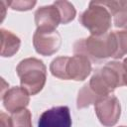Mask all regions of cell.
<instances>
[{
  "label": "cell",
  "mask_w": 127,
  "mask_h": 127,
  "mask_svg": "<svg viewBox=\"0 0 127 127\" xmlns=\"http://www.w3.org/2000/svg\"><path fill=\"white\" fill-rule=\"evenodd\" d=\"M117 51V43L113 31L100 36L90 35L77 40L73 45L74 55H83L90 62L100 63L108 58H113Z\"/></svg>",
  "instance_id": "6da1fadb"
},
{
  "label": "cell",
  "mask_w": 127,
  "mask_h": 127,
  "mask_svg": "<svg viewBox=\"0 0 127 127\" xmlns=\"http://www.w3.org/2000/svg\"><path fill=\"white\" fill-rule=\"evenodd\" d=\"M87 84L99 98L111 94L117 87L124 85L122 63L118 61L106 63L94 71Z\"/></svg>",
  "instance_id": "7a4b0ae2"
},
{
  "label": "cell",
  "mask_w": 127,
  "mask_h": 127,
  "mask_svg": "<svg viewBox=\"0 0 127 127\" xmlns=\"http://www.w3.org/2000/svg\"><path fill=\"white\" fill-rule=\"evenodd\" d=\"M16 71L21 86L30 95H36L45 86L47 67L41 60L36 58L24 59L18 64Z\"/></svg>",
  "instance_id": "3957f363"
},
{
  "label": "cell",
  "mask_w": 127,
  "mask_h": 127,
  "mask_svg": "<svg viewBox=\"0 0 127 127\" xmlns=\"http://www.w3.org/2000/svg\"><path fill=\"white\" fill-rule=\"evenodd\" d=\"M79 23L93 36H100L109 32L112 16L102 1H91L88 8L79 16Z\"/></svg>",
  "instance_id": "277c9868"
},
{
  "label": "cell",
  "mask_w": 127,
  "mask_h": 127,
  "mask_svg": "<svg viewBox=\"0 0 127 127\" xmlns=\"http://www.w3.org/2000/svg\"><path fill=\"white\" fill-rule=\"evenodd\" d=\"M94 109L99 122L106 127L114 126L121 114V105L118 98L112 94L100 98L94 104Z\"/></svg>",
  "instance_id": "5b68a950"
},
{
  "label": "cell",
  "mask_w": 127,
  "mask_h": 127,
  "mask_svg": "<svg viewBox=\"0 0 127 127\" xmlns=\"http://www.w3.org/2000/svg\"><path fill=\"white\" fill-rule=\"evenodd\" d=\"M62 45V37L57 30L36 29L33 35V46L36 52L48 57L56 54Z\"/></svg>",
  "instance_id": "8992f818"
},
{
  "label": "cell",
  "mask_w": 127,
  "mask_h": 127,
  "mask_svg": "<svg viewBox=\"0 0 127 127\" xmlns=\"http://www.w3.org/2000/svg\"><path fill=\"white\" fill-rule=\"evenodd\" d=\"M38 127H71L67 106H56L44 111L38 120Z\"/></svg>",
  "instance_id": "52a82bcc"
},
{
  "label": "cell",
  "mask_w": 127,
  "mask_h": 127,
  "mask_svg": "<svg viewBox=\"0 0 127 127\" xmlns=\"http://www.w3.org/2000/svg\"><path fill=\"white\" fill-rule=\"evenodd\" d=\"M5 109L11 113H17L26 109L30 102V94L22 86H14L9 88L1 97Z\"/></svg>",
  "instance_id": "ba28073f"
},
{
  "label": "cell",
  "mask_w": 127,
  "mask_h": 127,
  "mask_svg": "<svg viewBox=\"0 0 127 127\" xmlns=\"http://www.w3.org/2000/svg\"><path fill=\"white\" fill-rule=\"evenodd\" d=\"M35 23L37 29L56 30L62 24V18L59 9L55 4L42 6L35 12Z\"/></svg>",
  "instance_id": "9c48e42d"
},
{
  "label": "cell",
  "mask_w": 127,
  "mask_h": 127,
  "mask_svg": "<svg viewBox=\"0 0 127 127\" xmlns=\"http://www.w3.org/2000/svg\"><path fill=\"white\" fill-rule=\"evenodd\" d=\"M91 72V62L83 55H73L68 58L66 64L67 79L84 80Z\"/></svg>",
  "instance_id": "30bf717a"
},
{
  "label": "cell",
  "mask_w": 127,
  "mask_h": 127,
  "mask_svg": "<svg viewBox=\"0 0 127 127\" xmlns=\"http://www.w3.org/2000/svg\"><path fill=\"white\" fill-rule=\"evenodd\" d=\"M109 10L116 28H127V1H102Z\"/></svg>",
  "instance_id": "8fae6325"
},
{
  "label": "cell",
  "mask_w": 127,
  "mask_h": 127,
  "mask_svg": "<svg viewBox=\"0 0 127 127\" xmlns=\"http://www.w3.org/2000/svg\"><path fill=\"white\" fill-rule=\"evenodd\" d=\"M1 57L10 58L13 57L20 49L21 41L18 36H16L11 31L1 29Z\"/></svg>",
  "instance_id": "7c38bea8"
},
{
  "label": "cell",
  "mask_w": 127,
  "mask_h": 127,
  "mask_svg": "<svg viewBox=\"0 0 127 127\" xmlns=\"http://www.w3.org/2000/svg\"><path fill=\"white\" fill-rule=\"evenodd\" d=\"M53 4H55L60 11L61 18H62V24H67L74 19L76 11L74 9V6L70 2H68V1H55Z\"/></svg>",
  "instance_id": "4fadbf2b"
},
{
  "label": "cell",
  "mask_w": 127,
  "mask_h": 127,
  "mask_svg": "<svg viewBox=\"0 0 127 127\" xmlns=\"http://www.w3.org/2000/svg\"><path fill=\"white\" fill-rule=\"evenodd\" d=\"M69 57H58L50 64V70L52 74L58 78L67 80L66 75V64Z\"/></svg>",
  "instance_id": "5bb4252c"
},
{
  "label": "cell",
  "mask_w": 127,
  "mask_h": 127,
  "mask_svg": "<svg viewBox=\"0 0 127 127\" xmlns=\"http://www.w3.org/2000/svg\"><path fill=\"white\" fill-rule=\"evenodd\" d=\"M113 33L117 43V51L113 59L117 60L127 55V28L118 31H113Z\"/></svg>",
  "instance_id": "9a60e30c"
},
{
  "label": "cell",
  "mask_w": 127,
  "mask_h": 127,
  "mask_svg": "<svg viewBox=\"0 0 127 127\" xmlns=\"http://www.w3.org/2000/svg\"><path fill=\"white\" fill-rule=\"evenodd\" d=\"M12 120L13 127H33L32 115L30 110H28L27 108L12 114Z\"/></svg>",
  "instance_id": "2e32d148"
},
{
  "label": "cell",
  "mask_w": 127,
  "mask_h": 127,
  "mask_svg": "<svg viewBox=\"0 0 127 127\" xmlns=\"http://www.w3.org/2000/svg\"><path fill=\"white\" fill-rule=\"evenodd\" d=\"M8 7L12 10L16 11H28L31 10L36 4V1H28V0H16V1H7Z\"/></svg>",
  "instance_id": "e0dca14e"
},
{
  "label": "cell",
  "mask_w": 127,
  "mask_h": 127,
  "mask_svg": "<svg viewBox=\"0 0 127 127\" xmlns=\"http://www.w3.org/2000/svg\"><path fill=\"white\" fill-rule=\"evenodd\" d=\"M0 122H1V127H13L12 117H10L4 112L0 113Z\"/></svg>",
  "instance_id": "ac0fdd59"
},
{
  "label": "cell",
  "mask_w": 127,
  "mask_h": 127,
  "mask_svg": "<svg viewBox=\"0 0 127 127\" xmlns=\"http://www.w3.org/2000/svg\"><path fill=\"white\" fill-rule=\"evenodd\" d=\"M0 16H1V22L4 20L5 18V15H6V10L8 8V4H7V1H3L1 0L0 1Z\"/></svg>",
  "instance_id": "d6986e66"
},
{
  "label": "cell",
  "mask_w": 127,
  "mask_h": 127,
  "mask_svg": "<svg viewBox=\"0 0 127 127\" xmlns=\"http://www.w3.org/2000/svg\"><path fill=\"white\" fill-rule=\"evenodd\" d=\"M122 64L124 69V85L127 86V58L124 59V61L122 62Z\"/></svg>",
  "instance_id": "ffe728a7"
},
{
  "label": "cell",
  "mask_w": 127,
  "mask_h": 127,
  "mask_svg": "<svg viewBox=\"0 0 127 127\" xmlns=\"http://www.w3.org/2000/svg\"><path fill=\"white\" fill-rule=\"evenodd\" d=\"M119 127H127V126H119Z\"/></svg>",
  "instance_id": "44dd1931"
}]
</instances>
